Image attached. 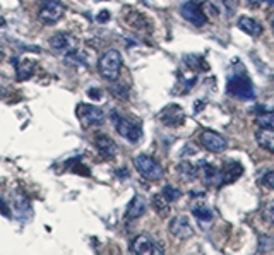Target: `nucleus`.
Instances as JSON below:
<instances>
[{
    "label": "nucleus",
    "instance_id": "13",
    "mask_svg": "<svg viewBox=\"0 0 274 255\" xmlns=\"http://www.w3.org/2000/svg\"><path fill=\"white\" fill-rule=\"evenodd\" d=\"M130 250L134 255H154V243L148 235H137L132 240Z\"/></svg>",
    "mask_w": 274,
    "mask_h": 255
},
{
    "label": "nucleus",
    "instance_id": "33",
    "mask_svg": "<svg viewBox=\"0 0 274 255\" xmlns=\"http://www.w3.org/2000/svg\"><path fill=\"white\" fill-rule=\"evenodd\" d=\"M2 26H6V19L0 17V27H2Z\"/></svg>",
    "mask_w": 274,
    "mask_h": 255
},
{
    "label": "nucleus",
    "instance_id": "32",
    "mask_svg": "<svg viewBox=\"0 0 274 255\" xmlns=\"http://www.w3.org/2000/svg\"><path fill=\"white\" fill-rule=\"evenodd\" d=\"M4 201H0V211L4 212V216H11V211H9V207L6 204H2Z\"/></svg>",
    "mask_w": 274,
    "mask_h": 255
},
{
    "label": "nucleus",
    "instance_id": "26",
    "mask_svg": "<svg viewBox=\"0 0 274 255\" xmlns=\"http://www.w3.org/2000/svg\"><path fill=\"white\" fill-rule=\"evenodd\" d=\"M161 195H163L168 202H173V201H177L178 197L182 195V193H180V190H178V188H175V187H172V185H167V187H163Z\"/></svg>",
    "mask_w": 274,
    "mask_h": 255
},
{
    "label": "nucleus",
    "instance_id": "11",
    "mask_svg": "<svg viewBox=\"0 0 274 255\" xmlns=\"http://www.w3.org/2000/svg\"><path fill=\"white\" fill-rule=\"evenodd\" d=\"M201 140L202 144H204V148L212 151V153H221V151H225L226 146H228L225 137L214 130H202Z\"/></svg>",
    "mask_w": 274,
    "mask_h": 255
},
{
    "label": "nucleus",
    "instance_id": "35",
    "mask_svg": "<svg viewBox=\"0 0 274 255\" xmlns=\"http://www.w3.org/2000/svg\"><path fill=\"white\" fill-rule=\"evenodd\" d=\"M266 2H267V4H272V0H266Z\"/></svg>",
    "mask_w": 274,
    "mask_h": 255
},
{
    "label": "nucleus",
    "instance_id": "17",
    "mask_svg": "<svg viewBox=\"0 0 274 255\" xmlns=\"http://www.w3.org/2000/svg\"><path fill=\"white\" fill-rule=\"evenodd\" d=\"M238 27L243 33H247L249 36H261L262 35L261 22L256 21L254 17H249V16H242L238 19Z\"/></svg>",
    "mask_w": 274,
    "mask_h": 255
},
{
    "label": "nucleus",
    "instance_id": "27",
    "mask_svg": "<svg viewBox=\"0 0 274 255\" xmlns=\"http://www.w3.org/2000/svg\"><path fill=\"white\" fill-rule=\"evenodd\" d=\"M261 183L266 188H269V190H272L274 188V172H267L264 177L261 178Z\"/></svg>",
    "mask_w": 274,
    "mask_h": 255
},
{
    "label": "nucleus",
    "instance_id": "5",
    "mask_svg": "<svg viewBox=\"0 0 274 255\" xmlns=\"http://www.w3.org/2000/svg\"><path fill=\"white\" fill-rule=\"evenodd\" d=\"M41 2H43V6L40 7V12H38V17L41 22L55 24L64 17L65 7L60 4V0H41Z\"/></svg>",
    "mask_w": 274,
    "mask_h": 255
},
{
    "label": "nucleus",
    "instance_id": "8",
    "mask_svg": "<svg viewBox=\"0 0 274 255\" xmlns=\"http://www.w3.org/2000/svg\"><path fill=\"white\" fill-rule=\"evenodd\" d=\"M168 230L170 233L178 240H188L192 238L194 235V230L187 216H175V218H172V221H170L168 224Z\"/></svg>",
    "mask_w": 274,
    "mask_h": 255
},
{
    "label": "nucleus",
    "instance_id": "7",
    "mask_svg": "<svg viewBox=\"0 0 274 255\" xmlns=\"http://www.w3.org/2000/svg\"><path fill=\"white\" fill-rule=\"evenodd\" d=\"M180 14L182 17L185 19V21H188L190 24L201 27L204 26L207 22V16L204 12H202L201 6L197 2H194V0H188V2H183L182 7H180Z\"/></svg>",
    "mask_w": 274,
    "mask_h": 255
},
{
    "label": "nucleus",
    "instance_id": "20",
    "mask_svg": "<svg viewBox=\"0 0 274 255\" xmlns=\"http://www.w3.org/2000/svg\"><path fill=\"white\" fill-rule=\"evenodd\" d=\"M256 140L261 148L269 151V153H274V134H272V130H264V129L257 130L256 132Z\"/></svg>",
    "mask_w": 274,
    "mask_h": 255
},
{
    "label": "nucleus",
    "instance_id": "10",
    "mask_svg": "<svg viewBox=\"0 0 274 255\" xmlns=\"http://www.w3.org/2000/svg\"><path fill=\"white\" fill-rule=\"evenodd\" d=\"M122 19H124V21L127 22V26L132 27L134 31H149L151 30V22L148 21V17L139 11L127 9L125 14L122 12Z\"/></svg>",
    "mask_w": 274,
    "mask_h": 255
},
{
    "label": "nucleus",
    "instance_id": "22",
    "mask_svg": "<svg viewBox=\"0 0 274 255\" xmlns=\"http://www.w3.org/2000/svg\"><path fill=\"white\" fill-rule=\"evenodd\" d=\"M192 216L199 221H211L212 219V212L209 207H206L204 204H196L192 207Z\"/></svg>",
    "mask_w": 274,
    "mask_h": 255
},
{
    "label": "nucleus",
    "instance_id": "14",
    "mask_svg": "<svg viewBox=\"0 0 274 255\" xmlns=\"http://www.w3.org/2000/svg\"><path fill=\"white\" fill-rule=\"evenodd\" d=\"M94 144H96L98 153H100L103 158H106V159L115 158V154H117V144L113 143V139H110L108 135H105V134L96 135V139H94Z\"/></svg>",
    "mask_w": 274,
    "mask_h": 255
},
{
    "label": "nucleus",
    "instance_id": "34",
    "mask_svg": "<svg viewBox=\"0 0 274 255\" xmlns=\"http://www.w3.org/2000/svg\"><path fill=\"white\" fill-rule=\"evenodd\" d=\"M4 59V53H2V50H0V60H2Z\"/></svg>",
    "mask_w": 274,
    "mask_h": 255
},
{
    "label": "nucleus",
    "instance_id": "16",
    "mask_svg": "<svg viewBox=\"0 0 274 255\" xmlns=\"http://www.w3.org/2000/svg\"><path fill=\"white\" fill-rule=\"evenodd\" d=\"M242 173H243V168H242V164H240L238 161L226 163L225 169L220 173V178H221L220 183H221V185H225V183H231V182L238 180Z\"/></svg>",
    "mask_w": 274,
    "mask_h": 255
},
{
    "label": "nucleus",
    "instance_id": "15",
    "mask_svg": "<svg viewBox=\"0 0 274 255\" xmlns=\"http://www.w3.org/2000/svg\"><path fill=\"white\" fill-rule=\"evenodd\" d=\"M146 207H148V202H146L144 197L143 195H134L129 207H127L125 221H134L137 218H141V216L146 212Z\"/></svg>",
    "mask_w": 274,
    "mask_h": 255
},
{
    "label": "nucleus",
    "instance_id": "3",
    "mask_svg": "<svg viewBox=\"0 0 274 255\" xmlns=\"http://www.w3.org/2000/svg\"><path fill=\"white\" fill-rule=\"evenodd\" d=\"M112 119H113V125H115L117 132H119L124 139L129 140V143L137 144L141 139H143V129H141L139 122L127 120L125 117L119 115L117 111L112 113Z\"/></svg>",
    "mask_w": 274,
    "mask_h": 255
},
{
    "label": "nucleus",
    "instance_id": "28",
    "mask_svg": "<svg viewBox=\"0 0 274 255\" xmlns=\"http://www.w3.org/2000/svg\"><path fill=\"white\" fill-rule=\"evenodd\" d=\"M221 2H223V6L228 9L230 12H233L235 9L238 7V4H240V0H221Z\"/></svg>",
    "mask_w": 274,
    "mask_h": 255
},
{
    "label": "nucleus",
    "instance_id": "30",
    "mask_svg": "<svg viewBox=\"0 0 274 255\" xmlns=\"http://www.w3.org/2000/svg\"><path fill=\"white\" fill-rule=\"evenodd\" d=\"M88 94H89V98H93V100H100L101 98V94H100V89H94V88H91L88 91Z\"/></svg>",
    "mask_w": 274,
    "mask_h": 255
},
{
    "label": "nucleus",
    "instance_id": "1",
    "mask_svg": "<svg viewBox=\"0 0 274 255\" xmlns=\"http://www.w3.org/2000/svg\"><path fill=\"white\" fill-rule=\"evenodd\" d=\"M122 64L124 62H122L120 51L115 48H110L100 56V60H98V70H100L103 79H106V81L110 82H115L122 72Z\"/></svg>",
    "mask_w": 274,
    "mask_h": 255
},
{
    "label": "nucleus",
    "instance_id": "18",
    "mask_svg": "<svg viewBox=\"0 0 274 255\" xmlns=\"http://www.w3.org/2000/svg\"><path fill=\"white\" fill-rule=\"evenodd\" d=\"M12 62H16V74H17V79L19 81H26V79H30L33 74H35V69H36V62L31 59H22L21 62H17V60H12Z\"/></svg>",
    "mask_w": 274,
    "mask_h": 255
},
{
    "label": "nucleus",
    "instance_id": "4",
    "mask_svg": "<svg viewBox=\"0 0 274 255\" xmlns=\"http://www.w3.org/2000/svg\"><path fill=\"white\" fill-rule=\"evenodd\" d=\"M134 166L144 178H148L151 182L161 180L165 175V168L148 154H137L134 158Z\"/></svg>",
    "mask_w": 274,
    "mask_h": 255
},
{
    "label": "nucleus",
    "instance_id": "29",
    "mask_svg": "<svg viewBox=\"0 0 274 255\" xmlns=\"http://www.w3.org/2000/svg\"><path fill=\"white\" fill-rule=\"evenodd\" d=\"M272 211H274V204L272 202H269L266 211H264V214H266V221L267 223H272Z\"/></svg>",
    "mask_w": 274,
    "mask_h": 255
},
{
    "label": "nucleus",
    "instance_id": "25",
    "mask_svg": "<svg viewBox=\"0 0 274 255\" xmlns=\"http://www.w3.org/2000/svg\"><path fill=\"white\" fill-rule=\"evenodd\" d=\"M183 60H185V64L188 65V67H199L201 70L207 69V62H204V59H202L201 55H185L183 56Z\"/></svg>",
    "mask_w": 274,
    "mask_h": 255
},
{
    "label": "nucleus",
    "instance_id": "23",
    "mask_svg": "<svg viewBox=\"0 0 274 255\" xmlns=\"http://www.w3.org/2000/svg\"><path fill=\"white\" fill-rule=\"evenodd\" d=\"M257 125L261 127V129L264 130H272V127H274V115H272V111H264L261 113V115L257 117Z\"/></svg>",
    "mask_w": 274,
    "mask_h": 255
},
{
    "label": "nucleus",
    "instance_id": "6",
    "mask_svg": "<svg viewBox=\"0 0 274 255\" xmlns=\"http://www.w3.org/2000/svg\"><path fill=\"white\" fill-rule=\"evenodd\" d=\"M77 115L84 127H98L105 122V113H103V110L93 105H79Z\"/></svg>",
    "mask_w": 274,
    "mask_h": 255
},
{
    "label": "nucleus",
    "instance_id": "24",
    "mask_svg": "<svg viewBox=\"0 0 274 255\" xmlns=\"http://www.w3.org/2000/svg\"><path fill=\"white\" fill-rule=\"evenodd\" d=\"M201 173H202V178H204V182L207 183V185H211V183L214 182V178L220 177L218 169H216L214 166H211V164H202Z\"/></svg>",
    "mask_w": 274,
    "mask_h": 255
},
{
    "label": "nucleus",
    "instance_id": "21",
    "mask_svg": "<svg viewBox=\"0 0 274 255\" xmlns=\"http://www.w3.org/2000/svg\"><path fill=\"white\" fill-rule=\"evenodd\" d=\"M153 207L159 216H167L170 212V202L165 199L161 193H156L153 197Z\"/></svg>",
    "mask_w": 274,
    "mask_h": 255
},
{
    "label": "nucleus",
    "instance_id": "2",
    "mask_svg": "<svg viewBox=\"0 0 274 255\" xmlns=\"http://www.w3.org/2000/svg\"><path fill=\"white\" fill-rule=\"evenodd\" d=\"M226 93H228L230 96L237 98V100H242V101L252 100V98L256 96V93H254V84L249 79V75L245 74L231 75L228 82H226Z\"/></svg>",
    "mask_w": 274,
    "mask_h": 255
},
{
    "label": "nucleus",
    "instance_id": "12",
    "mask_svg": "<svg viewBox=\"0 0 274 255\" xmlns=\"http://www.w3.org/2000/svg\"><path fill=\"white\" fill-rule=\"evenodd\" d=\"M48 43L55 51H74L75 38L70 35V33L59 31V33H55V35L50 36Z\"/></svg>",
    "mask_w": 274,
    "mask_h": 255
},
{
    "label": "nucleus",
    "instance_id": "9",
    "mask_svg": "<svg viewBox=\"0 0 274 255\" xmlns=\"http://www.w3.org/2000/svg\"><path fill=\"white\" fill-rule=\"evenodd\" d=\"M159 120L167 127H178L185 120V111L178 105H168L159 111Z\"/></svg>",
    "mask_w": 274,
    "mask_h": 255
},
{
    "label": "nucleus",
    "instance_id": "19",
    "mask_svg": "<svg viewBox=\"0 0 274 255\" xmlns=\"http://www.w3.org/2000/svg\"><path fill=\"white\" fill-rule=\"evenodd\" d=\"M177 172L183 182H192V180H196L197 175H199V168H197L192 161H182L177 166Z\"/></svg>",
    "mask_w": 274,
    "mask_h": 255
},
{
    "label": "nucleus",
    "instance_id": "31",
    "mask_svg": "<svg viewBox=\"0 0 274 255\" xmlns=\"http://www.w3.org/2000/svg\"><path fill=\"white\" fill-rule=\"evenodd\" d=\"M106 19H110V12H108V11H103L101 14H100V16H98V21H106Z\"/></svg>",
    "mask_w": 274,
    "mask_h": 255
}]
</instances>
